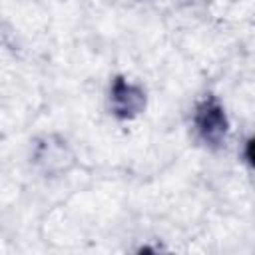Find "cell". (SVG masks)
<instances>
[{
	"mask_svg": "<svg viewBox=\"0 0 255 255\" xmlns=\"http://www.w3.org/2000/svg\"><path fill=\"white\" fill-rule=\"evenodd\" d=\"M193 128L199 139L209 147H219L227 137V116L223 106L213 98L205 96L193 112Z\"/></svg>",
	"mask_w": 255,
	"mask_h": 255,
	"instance_id": "6da1fadb",
	"label": "cell"
},
{
	"mask_svg": "<svg viewBox=\"0 0 255 255\" xmlns=\"http://www.w3.org/2000/svg\"><path fill=\"white\" fill-rule=\"evenodd\" d=\"M110 106H112V112L116 118L131 120L143 112L145 92L139 86H135L124 78H116L110 88Z\"/></svg>",
	"mask_w": 255,
	"mask_h": 255,
	"instance_id": "7a4b0ae2",
	"label": "cell"
}]
</instances>
